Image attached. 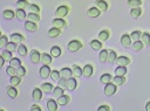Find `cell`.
Returning a JSON list of instances; mask_svg holds the SVG:
<instances>
[{"mask_svg": "<svg viewBox=\"0 0 150 111\" xmlns=\"http://www.w3.org/2000/svg\"><path fill=\"white\" fill-rule=\"evenodd\" d=\"M9 39H11L12 42H14V43H20V42H22V41H24L25 37H24V35H21L19 33H14V34H12L9 36Z\"/></svg>", "mask_w": 150, "mask_h": 111, "instance_id": "52a82bcc", "label": "cell"}, {"mask_svg": "<svg viewBox=\"0 0 150 111\" xmlns=\"http://www.w3.org/2000/svg\"><path fill=\"white\" fill-rule=\"evenodd\" d=\"M51 77H52V80L53 81H59L60 78H61V74H60V72H57V70H53L52 73H51Z\"/></svg>", "mask_w": 150, "mask_h": 111, "instance_id": "ee69618b", "label": "cell"}, {"mask_svg": "<svg viewBox=\"0 0 150 111\" xmlns=\"http://www.w3.org/2000/svg\"><path fill=\"white\" fill-rule=\"evenodd\" d=\"M128 5L131 8H136L142 5V0H128Z\"/></svg>", "mask_w": 150, "mask_h": 111, "instance_id": "4dcf8cb0", "label": "cell"}, {"mask_svg": "<svg viewBox=\"0 0 150 111\" xmlns=\"http://www.w3.org/2000/svg\"><path fill=\"white\" fill-rule=\"evenodd\" d=\"M126 74H127V68H126V66H118V67L115 69V75L124 76Z\"/></svg>", "mask_w": 150, "mask_h": 111, "instance_id": "ac0fdd59", "label": "cell"}, {"mask_svg": "<svg viewBox=\"0 0 150 111\" xmlns=\"http://www.w3.org/2000/svg\"><path fill=\"white\" fill-rule=\"evenodd\" d=\"M68 12H69V7L62 5V6H59L57 7V9H56L55 13H56V17L57 18H64V17H66L68 14Z\"/></svg>", "mask_w": 150, "mask_h": 111, "instance_id": "7a4b0ae2", "label": "cell"}, {"mask_svg": "<svg viewBox=\"0 0 150 111\" xmlns=\"http://www.w3.org/2000/svg\"><path fill=\"white\" fill-rule=\"evenodd\" d=\"M87 14H88V17H91V18H97L101 14V11L97 7H91L87 11Z\"/></svg>", "mask_w": 150, "mask_h": 111, "instance_id": "8992f818", "label": "cell"}, {"mask_svg": "<svg viewBox=\"0 0 150 111\" xmlns=\"http://www.w3.org/2000/svg\"><path fill=\"white\" fill-rule=\"evenodd\" d=\"M83 75L86 76V77H91L92 75H93V72H94V69H93V66L92 64H86L84 67H83Z\"/></svg>", "mask_w": 150, "mask_h": 111, "instance_id": "8fae6325", "label": "cell"}, {"mask_svg": "<svg viewBox=\"0 0 150 111\" xmlns=\"http://www.w3.org/2000/svg\"><path fill=\"white\" fill-rule=\"evenodd\" d=\"M82 74H83L82 69L79 66H74V68H73V75L76 76V77H80V76H82Z\"/></svg>", "mask_w": 150, "mask_h": 111, "instance_id": "836d02e7", "label": "cell"}, {"mask_svg": "<svg viewBox=\"0 0 150 111\" xmlns=\"http://www.w3.org/2000/svg\"><path fill=\"white\" fill-rule=\"evenodd\" d=\"M107 60H108V50L103 49V50H101V53H100V61H101V62H106Z\"/></svg>", "mask_w": 150, "mask_h": 111, "instance_id": "8d00e7d4", "label": "cell"}, {"mask_svg": "<svg viewBox=\"0 0 150 111\" xmlns=\"http://www.w3.org/2000/svg\"><path fill=\"white\" fill-rule=\"evenodd\" d=\"M17 74H18L20 77H24V76L26 75V69H25L22 66L18 67V68H17Z\"/></svg>", "mask_w": 150, "mask_h": 111, "instance_id": "f907efd6", "label": "cell"}, {"mask_svg": "<svg viewBox=\"0 0 150 111\" xmlns=\"http://www.w3.org/2000/svg\"><path fill=\"white\" fill-rule=\"evenodd\" d=\"M6 73H7L8 75H11V76L16 75V74H17V68H14V67L9 66V67H7V69H6Z\"/></svg>", "mask_w": 150, "mask_h": 111, "instance_id": "816d5d0a", "label": "cell"}, {"mask_svg": "<svg viewBox=\"0 0 150 111\" xmlns=\"http://www.w3.org/2000/svg\"><path fill=\"white\" fill-rule=\"evenodd\" d=\"M57 102H55L54 100H48L47 101V108L49 111H56L57 110Z\"/></svg>", "mask_w": 150, "mask_h": 111, "instance_id": "ffe728a7", "label": "cell"}, {"mask_svg": "<svg viewBox=\"0 0 150 111\" xmlns=\"http://www.w3.org/2000/svg\"><path fill=\"white\" fill-rule=\"evenodd\" d=\"M17 17L19 20H25L26 19V12L22 8H18L17 9Z\"/></svg>", "mask_w": 150, "mask_h": 111, "instance_id": "60d3db41", "label": "cell"}, {"mask_svg": "<svg viewBox=\"0 0 150 111\" xmlns=\"http://www.w3.org/2000/svg\"><path fill=\"white\" fill-rule=\"evenodd\" d=\"M60 28H56V27H53V28H51L49 31H48V35L51 36V37H56L57 35H60Z\"/></svg>", "mask_w": 150, "mask_h": 111, "instance_id": "d6a6232c", "label": "cell"}, {"mask_svg": "<svg viewBox=\"0 0 150 111\" xmlns=\"http://www.w3.org/2000/svg\"><path fill=\"white\" fill-rule=\"evenodd\" d=\"M41 97H42V90L39 89V88H35L33 90V100L35 102H39L41 100Z\"/></svg>", "mask_w": 150, "mask_h": 111, "instance_id": "d6986e66", "label": "cell"}, {"mask_svg": "<svg viewBox=\"0 0 150 111\" xmlns=\"http://www.w3.org/2000/svg\"><path fill=\"white\" fill-rule=\"evenodd\" d=\"M57 82H59V87H61V88H64V89L67 88V78L61 77Z\"/></svg>", "mask_w": 150, "mask_h": 111, "instance_id": "f5cc1de1", "label": "cell"}, {"mask_svg": "<svg viewBox=\"0 0 150 111\" xmlns=\"http://www.w3.org/2000/svg\"><path fill=\"white\" fill-rule=\"evenodd\" d=\"M11 84L12 86H14V87H17V86H19L20 84V82H21V77L18 75H13V76H11Z\"/></svg>", "mask_w": 150, "mask_h": 111, "instance_id": "cb8c5ba5", "label": "cell"}, {"mask_svg": "<svg viewBox=\"0 0 150 111\" xmlns=\"http://www.w3.org/2000/svg\"><path fill=\"white\" fill-rule=\"evenodd\" d=\"M141 36H142V33H141L140 31H135V32H132L131 35H130V37H131L132 41H139V40L141 39Z\"/></svg>", "mask_w": 150, "mask_h": 111, "instance_id": "f35d334b", "label": "cell"}, {"mask_svg": "<svg viewBox=\"0 0 150 111\" xmlns=\"http://www.w3.org/2000/svg\"><path fill=\"white\" fill-rule=\"evenodd\" d=\"M1 56L6 60V61H11L12 59H13V56H12V51H9V50H4L3 53H1Z\"/></svg>", "mask_w": 150, "mask_h": 111, "instance_id": "ab89813d", "label": "cell"}, {"mask_svg": "<svg viewBox=\"0 0 150 111\" xmlns=\"http://www.w3.org/2000/svg\"><path fill=\"white\" fill-rule=\"evenodd\" d=\"M143 47H144V45H143L142 41H140V40H139V41H134V43L131 45V49L135 50V51L141 50Z\"/></svg>", "mask_w": 150, "mask_h": 111, "instance_id": "44dd1931", "label": "cell"}, {"mask_svg": "<svg viewBox=\"0 0 150 111\" xmlns=\"http://www.w3.org/2000/svg\"><path fill=\"white\" fill-rule=\"evenodd\" d=\"M6 91H7V95L11 97V98H16L18 96V90L16 89L14 86H11V87H7L6 88Z\"/></svg>", "mask_w": 150, "mask_h": 111, "instance_id": "7c38bea8", "label": "cell"}, {"mask_svg": "<svg viewBox=\"0 0 150 111\" xmlns=\"http://www.w3.org/2000/svg\"><path fill=\"white\" fill-rule=\"evenodd\" d=\"M52 22H53V26L56 27V28H64V27L67 26L66 21H65L64 19H60V18H57V19H53Z\"/></svg>", "mask_w": 150, "mask_h": 111, "instance_id": "ba28073f", "label": "cell"}, {"mask_svg": "<svg viewBox=\"0 0 150 111\" xmlns=\"http://www.w3.org/2000/svg\"><path fill=\"white\" fill-rule=\"evenodd\" d=\"M99 37H100V40H102V41L108 40V37H109V32H108L107 29L100 32V33H99Z\"/></svg>", "mask_w": 150, "mask_h": 111, "instance_id": "74e56055", "label": "cell"}, {"mask_svg": "<svg viewBox=\"0 0 150 111\" xmlns=\"http://www.w3.org/2000/svg\"><path fill=\"white\" fill-rule=\"evenodd\" d=\"M60 74H61V77L69 78L73 75V70H72V69H69V68H62L61 70H60Z\"/></svg>", "mask_w": 150, "mask_h": 111, "instance_id": "2e32d148", "label": "cell"}, {"mask_svg": "<svg viewBox=\"0 0 150 111\" xmlns=\"http://www.w3.org/2000/svg\"><path fill=\"white\" fill-rule=\"evenodd\" d=\"M109 110H110V108L107 106V105H102V106L99 108V111H109Z\"/></svg>", "mask_w": 150, "mask_h": 111, "instance_id": "db71d44e", "label": "cell"}, {"mask_svg": "<svg viewBox=\"0 0 150 111\" xmlns=\"http://www.w3.org/2000/svg\"><path fill=\"white\" fill-rule=\"evenodd\" d=\"M130 14H131V17L132 18H135V19H137L141 14H142V9L140 8V7H136V8H132L131 11H130Z\"/></svg>", "mask_w": 150, "mask_h": 111, "instance_id": "83f0119b", "label": "cell"}, {"mask_svg": "<svg viewBox=\"0 0 150 111\" xmlns=\"http://www.w3.org/2000/svg\"><path fill=\"white\" fill-rule=\"evenodd\" d=\"M51 69L48 67V64H43L41 68H40V75L42 78H47L48 76H51Z\"/></svg>", "mask_w": 150, "mask_h": 111, "instance_id": "277c9868", "label": "cell"}, {"mask_svg": "<svg viewBox=\"0 0 150 111\" xmlns=\"http://www.w3.org/2000/svg\"><path fill=\"white\" fill-rule=\"evenodd\" d=\"M17 6H18V8L25 9V8H26L27 6H29V5H28L27 0H18V1H17Z\"/></svg>", "mask_w": 150, "mask_h": 111, "instance_id": "f6af8a7d", "label": "cell"}, {"mask_svg": "<svg viewBox=\"0 0 150 111\" xmlns=\"http://www.w3.org/2000/svg\"><path fill=\"white\" fill-rule=\"evenodd\" d=\"M91 47L94 50H99V49L102 48V43H101V41H99V40H93L91 42Z\"/></svg>", "mask_w": 150, "mask_h": 111, "instance_id": "1f68e13d", "label": "cell"}, {"mask_svg": "<svg viewBox=\"0 0 150 111\" xmlns=\"http://www.w3.org/2000/svg\"><path fill=\"white\" fill-rule=\"evenodd\" d=\"M27 18H28L29 21H33V22H38L40 20V17H39L38 13H29Z\"/></svg>", "mask_w": 150, "mask_h": 111, "instance_id": "d590c367", "label": "cell"}, {"mask_svg": "<svg viewBox=\"0 0 150 111\" xmlns=\"http://www.w3.org/2000/svg\"><path fill=\"white\" fill-rule=\"evenodd\" d=\"M5 59L3 58V56H0V67H1V66H4V63H5Z\"/></svg>", "mask_w": 150, "mask_h": 111, "instance_id": "9f6ffc18", "label": "cell"}, {"mask_svg": "<svg viewBox=\"0 0 150 111\" xmlns=\"http://www.w3.org/2000/svg\"><path fill=\"white\" fill-rule=\"evenodd\" d=\"M145 110H147V111H150V102L147 103V105H145Z\"/></svg>", "mask_w": 150, "mask_h": 111, "instance_id": "6f0895ef", "label": "cell"}, {"mask_svg": "<svg viewBox=\"0 0 150 111\" xmlns=\"http://www.w3.org/2000/svg\"><path fill=\"white\" fill-rule=\"evenodd\" d=\"M116 59H117V55H116V53L114 51V50H109L108 51V62L109 63H114L115 61H116Z\"/></svg>", "mask_w": 150, "mask_h": 111, "instance_id": "f546056e", "label": "cell"}, {"mask_svg": "<svg viewBox=\"0 0 150 111\" xmlns=\"http://www.w3.org/2000/svg\"><path fill=\"white\" fill-rule=\"evenodd\" d=\"M31 110H32V111H41V108H40L39 105H33V106L31 108Z\"/></svg>", "mask_w": 150, "mask_h": 111, "instance_id": "11a10c76", "label": "cell"}, {"mask_svg": "<svg viewBox=\"0 0 150 111\" xmlns=\"http://www.w3.org/2000/svg\"><path fill=\"white\" fill-rule=\"evenodd\" d=\"M57 103L60 105H66L69 103V97L67 95H62V96H60L57 97Z\"/></svg>", "mask_w": 150, "mask_h": 111, "instance_id": "7402d4cb", "label": "cell"}, {"mask_svg": "<svg viewBox=\"0 0 150 111\" xmlns=\"http://www.w3.org/2000/svg\"><path fill=\"white\" fill-rule=\"evenodd\" d=\"M51 55H52L53 58H59L60 55H61V49H60V47H57V46L52 47V49H51Z\"/></svg>", "mask_w": 150, "mask_h": 111, "instance_id": "d4e9b609", "label": "cell"}, {"mask_svg": "<svg viewBox=\"0 0 150 111\" xmlns=\"http://www.w3.org/2000/svg\"><path fill=\"white\" fill-rule=\"evenodd\" d=\"M25 28L29 32H35L38 29V26H36V22H33V21H26L25 22Z\"/></svg>", "mask_w": 150, "mask_h": 111, "instance_id": "30bf717a", "label": "cell"}, {"mask_svg": "<svg viewBox=\"0 0 150 111\" xmlns=\"http://www.w3.org/2000/svg\"><path fill=\"white\" fill-rule=\"evenodd\" d=\"M113 82L115 83L116 86H122L123 83L126 82V78H124V76H118V75H116V76L113 78Z\"/></svg>", "mask_w": 150, "mask_h": 111, "instance_id": "484cf974", "label": "cell"}, {"mask_svg": "<svg viewBox=\"0 0 150 111\" xmlns=\"http://www.w3.org/2000/svg\"><path fill=\"white\" fill-rule=\"evenodd\" d=\"M81 47H82V43L78 40H73L68 43V50L69 51H78V50L81 49Z\"/></svg>", "mask_w": 150, "mask_h": 111, "instance_id": "6da1fadb", "label": "cell"}, {"mask_svg": "<svg viewBox=\"0 0 150 111\" xmlns=\"http://www.w3.org/2000/svg\"><path fill=\"white\" fill-rule=\"evenodd\" d=\"M96 7L102 12H106L108 9V4L104 0H96Z\"/></svg>", "mask_w": 150, "mask_h": 111, "instance_id": "5bb4252c", "label": "cell"}, {"mask_svg": "<svg viewBox=\"0 0 150 111\" xmlns=\"http://www.w3.org/2000/svg\"><path fill=\"white\" fill-rule=\"evenodd\" d=\"M7 43H8V39H7V36H6V35H3L1 39H0V47L4 48V47L7 46Z\"/></svg>", "mask_w": 150, "mask_h": 111, "instance_id": "681fc988", "label": "cell"}, {"mask_svg": "<svg viewBox=\"0 0 150 111\" xmlns=\"http://www.w3.org/2000/svg\"><path fill=\"white\" fill-rule=\"evenodd\" d=\"M116 92V84L113 82V83H107L106 84V88H104V94H106L107 96H111Z\"/></svg>", "mask_w": 150, "mask_h": 111, "instance_id": "3957f363", "label": "cell"}, {"mask_svg": "<svg viewBox=\"0 0 150 111\" xmlns=\"http://www.w3.org/2000/svg\"><path fill=\"white\" fill-rule=\"evenodd\" d=\"M41 62L43 64H51V62H52V55H49L47 53L41 54Z\"/></svg>", "mask_w": 150, "mask_h": 111, "instance_id": "e0dca14e", "label": "cell"}, {"mask_svg": "<svg viewBox=\"0 0 150 111\" xmlns=\"http://www.w3.org/2000/svg\"><path fill=\"white\" fill-rule=\"evenodd\" d=\"M141 41L143 42L144 46H150V34L149 33H142Z\"/></svg>", "mask_w": 150, "mask_h": 111, "instance_id": "603a6c76", "label": "cell"}, {"mask_svg": "<svg viewBox=\"0 0 150 111\" xmlns=\"http://www.w3.org/2000/svg\"><path fill=\"white\" fill-rule=\"evenodd\" d=\"M41 90L45 92H51L53 90V86L51 83H42L41 84Z\"/></svg>", "mask_w": 150, "mask_h": 111, "instance_id": "e575fe53", "label": "cell"}, {"mask_svg": "<svg viewBox=\"0 0 150 111\" xmlns=\"http://www.w3.org/2000/svg\"><path fill=\"white\" fill-rule=\"evenodd\" d=\"M28 9H29V12H31V13H38V14H39V12H40V7L38 5H34V4L29 5Z\"/></svg>", "mask_w": 150, "mask_h": 111, "instance_id": "7dc6e473", "label": "cell"}, {"mask_svg": "<svg viewBox=\"0 0 150 111\" xmlns=\"http://www.w3.org/2000/svg\"><path fill=\"white\" fill-rule=\"evenodd\" d=\"M76 87H78V82H76V80H75L74 77L67 78V88H66L67 90L73 91V90L76 89Z\"/></svg>", "mask_w": 150, "mask_h": 111, "instance_id": "5b68a950", "label": "cell"}, {"mask_svg": "<svg viewBox=\"0 0 150 111\" xmlns=\"http://www.w3.org/2000/svg\"><path fill=\"white\" fill-rule=\"evenodd\" d=\"M14 15H16V13H14L12 9H5L4 12H3V17L5 18V19H13L14 18Z\"/></svg>", "mask_w": 150, "mask_h": 111, "instance_id": "4316f807", "label": "cell"}, {"mask_svg": "<svg viewBox=\"0 0 150 111\" xmlns=\"http://www.w3.org/2000/svg\"><path fill=\"white\" fill-rule=\"evenodd\" d=\"M31 61L33 63H38L41 61V54L38 50H32L31 51Z\"/></svg>", "mask_w": 150, "mask_h": 111, "instance_id": "9c48e42d", "label": "cell"}, {"mask_svg": "<svg viewBox=\"0 0 150 111\" xmlns=\"http://www.w3.org/2000/svg\"><path fill=\"white\" fill-rule=\"evenodd\" d=\"M100 81H101V83H103V84H107V83L111 82V75L108 74V73H107V74H103V75L101 76Z\"/></svg>", "mask_w": 150, "mask_h": 111, "instance_id": "f1b7e54d", "label": "cell"}, {"mask_svg": "<svg viewBox=\"0 0 150 111\" xmlns=\"http://www.w3.org/2000/svg\"><path fill=\"white\" fill-rule=\"evenodd\" d=\"M18 53H19L20 55H22V56H26V55H27V47H26L25 45H19V47H18Z\"/></svg>", "mask_w": 150, "mask_h": 111, "instance_id": "bcb514c9", "label": "cell"}, {"mask_svg": "<svg viewBox=\"0 0 150 111\" xmlns=\"http://www.w3.org/2000/svg\"><path fill=\"white\" fill-rule=\"evenodd\" d=\"M9 66H12V67H14V68H18V67L21 66V61H20L19 59H17V58H13V59L9 61Z\"/></svg>", "mask_w": 150, "mask_h": 111, "instance_id": "b9f144b4", "label": "cell"}, {"mask_svg": "<svg viewBox=\"0 0 150 111\" xmlns=\"http://www.w3.org/2000/svg\"><path fill=\"white\" fill-rule=\"evenodd\" d=\"M116 63L117 66H128L130 63V60L127 56H118L116 59Z\"/></svg>", "mask_w": 150, "mask_h": 111, "instance_id": "9a60e30c", "label": "cell"}, {"mask_svg": "<svg viewBox=\"0 0 150 111\" xmlns=\"http://www.w3.org/2000/svg\"><path fill=\"white\" fill-rule=\"evenodd\" d=\"M6 49L7 50H9V51H14V50H18V48H17V43H14V42H8L7 43V46H6Z\"/></svg>", "mask_w": 150, "mask_h": 111, "instance_id": "c3c4849f", "label": "cell"}, {"mask_svg": "<svg viewBox=\"0 0 150 111\" xmlns=\"http://www.w3.org/2000/svg\"><path fill=\"white\" fill-rule=\"evenodd\" d=\"M53 95H54L55 97L62 96V95H64V88H61V87H56L55 89H53Z\"/></svg>", "mask_w": 150, "mask_h": 111, "instance_id": "7bdbcfd3", "label": "cell"}, {"mask_svg": "<svg viewBox=\"0 0 150 111\" xmlns=\"http://www.w3.org/2000/svg\"><path fill=\"white\" fill-rule=\"evenodd\" d=\"M131 37H130V35H128V34H124V35H122V37H121V43L124 46V47H130L131 46Z\"/></svg>", "mask_w": 150, "mask_h": 111, "instance_id": "4fadbf2b", "label": "cell"}]
</instances>
